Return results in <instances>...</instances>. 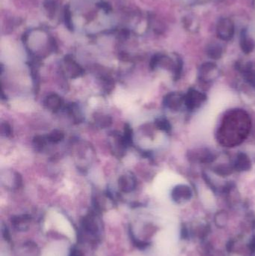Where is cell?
<instances>
[{
    "mask_svg": "<svg viewBox=\"0 0 255 256\" xmlns=\"http://www.w3.org/2000/svg\"><path fill=\"white\" fill-rule=\"evenodd\" d=\"M252 122L243 110L235 109L224 116L217 133L218 142L224 147H235L244 142L249 136Z\"/></svg>",
    "mask_w": 255,
    "mask_h": 256,
    "instance_id": "obj_1",
    "label": "cell"
},
{
    "mask_svg": "<svg viewBox=\"0 0 255 256\" xmlns=\"http://www.w3.org/2000/svg\"><path fill=\"white\" fill-rule=\"evenodd\" d=\"M207 95L196 89H190L185 95V105L188 110L193 111L200 108L207 101Z\"/></svg>",
    "mask_w": 255,
    "mask_h": 256,
    "instance_id": "obj_2",
    "label": "cell"
},
{
    "mask_svg": "<svg viewBox=\"0 0 255 256\" xmlns=\"http://www.w3.org/2000/svg\"><path fill=\"white\" fill-rule=\"evenodd\" d=\"M193 196L192 189L186 184H178L171 190V197L173 202L178 205L187 203Z\"/></svg>",
    "mask_w": 255,
    "mask_h": 256,
    "instance_id": "obj_3",
    "label": "cell"
},
{
    "mask_svg": "<svg viewBox=\"0 0 255 256\" xmlns=\"http://www.w3.org/2000/svg\"><path fill=\"white\" fill-rule=\"evenodd\" d=\"M218 37L223 41H229L234 35V24L229 18L219 20L216 27Z\"/></svg>",
    "mask_w": 255,
    "mask_h": 256,
    "instance_id": "obj_4",
    "label": "cell"
},
{
    "mask_svg": "<svg viewBox=\"0 0 255 256\" xmlns=\"http://www.w3.org/2000/svg\"><path fill=\"white\" fill-rule=\"evenodd\" d=\"M218 74L219 73L216 64L208 62H205L200 67L198 77L201 81L209 83L217 78Z\"/></svg>",
    "mask_w": 255,
    "mask_h": 256,
    "instance_id": "obj_5",
    "label": "cell"
},
{
    "mask_svg": "<svg viewBox=\"0 0 255 256\" xmlns=\"http://www.w3.org/2000/svg\"><path fill=\"white\" fill-rule=\"evenodd\" d=\"M164 105L171 111L177 112L185 104V95L180 92H171L164 98Z\"/></svg>",
    "mask_w": 255,
    "mask_h": 256,
    "instance_id": "obj_6",
    "label": "cell"
},
{
    "mask_svg": "<svg viewBox=\"0 0 255 256\" xmlns=\"http://www.w3.org/2000/svg\"><path fill=\"white\" fill-rule=\"evenodd\" d=\"M137 181L135 175L132 172L124 174L119 179V187L124 193H131L136 187Z\"/></svg>",
    "mask_w": 255,
    "mask_h": 256,
    "instance_id": "obj_7",
    "label": "cell"
},
{
    "mask_svg": "<svg viewBox=\"0 0 255 256\" xmlns=\"http://www.w3.org/2000/svg\"><path fill=\"white\" fill-rule=\"evenodd\" d=\"M82 227L83 228L85 232L92 235H96L99 232V226L94 213L88 214L83 218L82 221Z\"/></svg>",
    "mask_w": 255,
    "mask_h": 256,
    "instance_id": "obj_8",
    "label": "cell"
},
{
    "mask_svg": "<svg viewBox=\"0 0 255 256\" xmlns=\"http://www.w3.org/2000/svg\"><path fill=\"white\" fill-rule=\"evenodd\" d=\"M65 71H66L67 75L70 77V78H77V77H80L83 75V68L77 63L74 62L73 59L71 57H65Z\"/></svg>",
    "mask_w": 255,
    "mask_h": 256,
    "instance_id": "obj_9",
    "label": "cell"
},
{
    "mask_svg": "<svg viewBox=\"0 0 255 256\" xmlns=\"http://www.w3.org/2000/svg\"><path fill=\"white\" fill-rule=\"evenodd\" d=\"M252 168V161L247 154L239 153L234 162V169L237 172H247Z\"/></svg>",
    "mask_w": 255,
    "mask_h": 256,
    "instance_id": "obj_10",
    "label": "cell"
},
{
    "mask_svg": "<svg viewBox=\"0 0 255 256\" xmlns=\"http://www.w3.org/2000/svg\"><path fill=\"white\" fill-rule=\"evenodd\" d=\"M63 101L62 98L56 95V94H51L46 97L44 101V106L48 110L53 112H56L62 108Z\"/></svg>",
    "mask_w": 255,
    "mask_h": 256,
    "instance_id": "obj_11",
    "label": "cell"
},
{
    "mask_svg": "<svg viewBox=\"0 0 255 256\" xmlns=\"http://www.w3.org/2000/svg\"><path fill=\"white\" fill-rule=\"evenodd\" d=\"M31 220V217L28 214L16 216L11 219V223L14 228L19 231H26L28 229V223Z\"/></svg>",
    "mask_w": 255,
    "mask_h": 256,
    "instance_id": "obj_12",
    "label": "cell"
},
{
    "mask_svg": "<svg viewBox=\"0 0 255 256\" xmlns=\"http://www.w3.org/2000/svg\"><path fill=\"white\" fill-rule=\"evenodd\" d=\"M240 47L243 53L246 54H249L253 51L255 49V43L252 38H249L246 35V32H242L241 38H240Z\"/></svg>",
    "mask_w": 255,
    "mask_h": 256,
    "instance_id": "obj_13",
    "label": "cell"
},
{
    "mask_svg": "<svg viewBox=\"0 0 255 256\" xmlns=\"http://www.w3.org/2000/svg\"><path fill=\"white\" fill-rule=\"evenodd\" d=\"M223 50L222 47L219 44L216 43H212L209 44L207 47V54L210 59L217 60L222 57Z\"/></svg>",
    "mask_w": 255,
    "mask_h": 256,
    "instance_id": "obj_14",
    "label": "cell"
},
{
    "mask_svg": "<svg viewBox=\"0 0 255 256\" xmlns=\"http://www.w3.org/2000/svg\"><path fill=\"white\" fill-rule=\"evenodd\" d=\"M229 221V217L226 211H221L216 213L214 217L215 226L219 229H223L227 227Z\"/></svg>",
    "mask_w": 255,
    "mask_h": 256,
    "instance_id": "obj_15",
    "label": "cell"
},
{
    "mask_svg": "<svg viewBox=\"0 0 255 256\" xmlns=\"http://www.w3.org/2000/svg\"><path fill=\"white\" fill-rule=\"evenodd\" d=\"M192 157L195 159V160H198L200 163H211L214 162L216 159V155L213 154V153L207 151V150L197 153L195 157L192 156Z\"/></svg>",
    "mask_w": 255,
    "mask_h": 256,
    "instance_id": "obj_16",
    "label": "cell"
},
{
    "mask_svg": "<svg viewBox=\"0 0 255 256\" xmlns=\"http://www.w3.org/2000/svg\"><path fill=\"white\" fill-rule=\"evenodd\" d=\"M67 110H68V115L72 118L73 120H74L76 123H80V122H83V115H82L81 111H80L77 104H70L68 106Z\"/></svg>",
    "mask_w": 255,
    "mask_h": 256,
    "instance_id": "obj_17",
    "label": "cell"
},
{
    "mask_svg": "<svg viewBox=\"0 0 255 256\" xmlns=\"http://www.w3.org/2000/svg\"><path fill=\"white\" fill-rule=\"evenodd\" d=\"M234 166H228L226 164L218 165L213 168V172L216 175H220L221 177H226L231 175L234 172Z\"/></svg>",
    "mask_w": 255,
    "mask_h": 256,
    "instance_id": "obj_18",
    "label": "cell"
},
{
    "mask_svg": "<svg viewBox=\"0 0 255 256\" xmlns=\"http://www.w3.org/2000/svg\"><path fill=\"white\" fill-rule=\"evenodd\" d=\"M155 125L157 127L158 129L162 130V131L167 132V133L171 131V124L166 119L159 118V119H156V122H155Z\"/></svg>",
    "mask_w": 255,
    "mask_h": 256,
    "instance_id": "obj_19",
    "label": "cell"
},
{
    "mask_svg": "<svg viewBox=\"0 0 255 256\" xmlns=\"http://www.w3.org/2000/svg\"><path fill=\"white\" fill-rule=\"evenodd\" d=\"M65 138V134L63 132L59 130H55L52 131L47 136V140L52 143H58L63 140Z\"/></svg>",
    "mask_w": 255,
    "mask_h": 256,
    "instance_id": "obj_20",
    "label": "cell"
},
{
    "mask_svg": "<svg viewBox=\"0 0 255 256\" xmlns=\"http://www.w3.org/2000/svg\"><path fill=\"white\" fill-rule=\"evenodd\" d=\"M95 122L101 128H109L112 125V119L108 116L100 115L95 118Z\"/></svg>",
    "mask_w": 255,
    "mask_h": 256,
    "instance_id": "obj_21",
    "label": "cell"
},
{
    "mask_svg": "<svg viewBox=\"0 0 255 256\" xmlns=\"http://www.w3.org/2000/svg\"><path fill=\"white\" fill-rule=\"evenodd\" d=\"M46 140H47V139H45L44 136H35V137L34 138L33 143L35 148H36V149L38 150V151L42 149V148L45 146Z\"/></svg>",
    "mask_w": 255,
    "mask_h": 256,
    "instance_id": "obj_22",
    "label": "cell"
},
{
    "mask_svg": "<svg viewBox=\"0 0 255 256\" xmlns=\"http://www.w3.org/2000/svg\"><path fill=\"white\" fill-rule=\"evenodd\" d=\"M243 77H244L246 81L249 83L251 86L255 87V71H246V72L243 73Z\"/></svg>",
    "mask_w": 255,
    "mask_h": 256,
    "instance_id": "obj_23",
    "label": "cell"
},
{
    "mask_svg": "<svg viewBox=\"0 0 255 256\" xmlns=\"http://www.w3.org/2000/svg\"><path fill=\"white\" fill-rule=\"evenodd\" d=\"M131 239H132L134 245L138 247V248L141 249V250H144V249L147 248V247L150 245L149 243L144 242V241H139V240L136 239L132 234H131Z\"/></svg>",
    "mask_w": 255,
    "mask_h": 256,
    "instance_id": "obj_24",
    "label": "cell"
},
{
    "mask_svg": "<svg viewBox=\"0 0 255 256\" xmlns=\"http://www.w3.org/2000/svg\"><path fill=\"white\" fill-rule=\"evenodd\" d=\"M1 133H2V135L7 136V137L11 136V133H12L11 126L8 123H2V125H1Z\"/></svg>",
    "mask_w": 255,
    "mask_h": 256,
    "instance_id": "obj_25",
    "label": "cell"
},
{
    "mask_svg": "<svg viewBox=\"0 0 255 256\" xmlns=\"http://www.w3.org/2000/svg\"><path fill=\"white\" fill-rule=\"evenodd\" d=\"M65 22H66L68 27L71 29V13L68 9L65 10Z\"/></svg>",
    "mask_w": 255,
    "mask_h": 256,
    "instance_id": "obj_26",
    "label": "cell"
},
{
    "mask_svg": "<svg viewBox=\"0 0 255 256\" xmlns=\"http://www.w3.org/2000/svg\"><path fill=\"white\" fill-rule=\"evenodd\" d=\"M2 235H3L4 238H5L6 241H10L11 237H10L9 232H8L7 228L4 227L3 229H2Z\"/></svg>",
    "mask_w": 255,
    "mask_h": 256,
    "instance_id": "obj_27",
    "label": "cell"
},
{
    "mask_svg": "<svg viewBox=\"0 0 255 256\" xmlns=\"http://www.w3.org/2000/svg\"><path fill=\"white\" fill-rule=\"evenodd\" d=\"M70 256H83V253L76 248H73L71 251Z\"/></svg>",
    "mask_w": 255,
    "mask_h": 256,
    "instance_id": "obj_28",
    "label": "cell"
}]
</instances>
